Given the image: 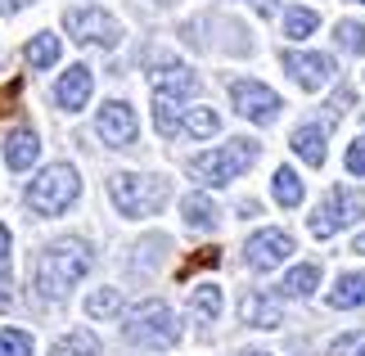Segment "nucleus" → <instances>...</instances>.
Wrapping results in <instances>:
<instances>
[{"label":"nucleus","instance_id":"16","mask_svg":"<svg viewBox=\"0 0 365 356\" xmlns=\"http://www.w3.org/2000/svg\"><path fill=\"white\" fill-rule=\"evenodd\" d=\"M289 145H293V153H298L307 167H325V153H329V149H325V126H312V122L298 126Z\"/></svg>","mask_w":365,"mask_h":356},{"label":"nucleus","instance_id":"25","mask_svg":"<svg viewBox=\"0 0 365 356\" xmlns=\"http://www.w3.org/2000/svg\"><path fill=\"white\" fill-rule=\"evenodd\" d=\"M180 131L194 136V140H207V136L221 131V118H217L212 108H185V122H180Z\"/></svg>","mask_w":365,"mask_h":356},{"label":"nucleus","instance_id":"7","mask_svg":"<svg viewBox=\"0 0 365 356\" xmlns=\"http://www.w3.org/2000/svg\"><path fill=\"white\" fill-rule=\"evenodd\" d=\"M63 27L77 46H100V50H113L122 41V23L113 14H104L100 5H77L63 14Z\"/></svg>","mask_w":365,"mask_h":356},{"label":"nucleus","instance_id":"20","mask_svg":"<svg viewBox=\"0 0 365 356\" xmlns=\"http://www.w3.org/2000/svg\"><path fill=\"white\" fill-rule=\"evenodd\" d=\"M221 307H226V297H221L217 284H194V293H190V311L199 316L203 325H212L221 316Z\"/></svg>","mask_w":365,"mask_h":356},{"label":"nucleus","instance_id":"27","mask_svg":"<svg viewBox=\"0 0 365 356\" xmlns=\"http://www.w3.org/2000/svg\"><path fill=\"white\" fill-rule=\"evenodd\" d=\"M118 311H122V289H95L86 297V316H95V320H108Z\"/></svg>","mask_w":365,"mask_h":356},{"label":"nucleus","instance_id":"2","mask_svg":"<svg viewBox=\"0 0 365 356\" xmlns=\"http://www.w3.org/2000/svg\"><path fill=\"white\" fill-rule=\"evenodd\" d=\"M122 334H126V343L158 352V347H176V338H180V325H176V311L167 307L163 297H149V302H140V307H131V311H126V320H122Z\"/></svg>","mask_w":365,"mask_h":356},{"label":"nucleus","instance_id":"24","mask_svg":"<svg viewBox=\"0 0 365 356\" xmlns=\"http://www.w3.org/2000/svg\"><path fill=\"white\" fill-rule=\"evenodd\" d=\"M180 122H185V113H180V99L153 95V126H158V136H176Z\"/></svg>","mask_w":365,"mask_h":356},{"label":"nucleus","instance_id":"3","mask_svg":"<svg viewBox=\"0 0 365 356\" xmlns=\"http://www.w3.org/2000/svg\"><path fill=\"white\" fill-rule=\"evenodd\" d=\"M108 198H113V208L122 217H153V212H163V203L172 198V185L163 176H140V172H118L108 180Z\"/></svg>","mask_w":365,"mask_h":356},{"label":"nucleus","instance_id":"23","mask_svg":"<svg viewBox=\"0 0 365 356\" xmlns=\"http://www.w3.org/2000/svg\"><path fill=\"white\" fill-rule=\"evenodd\" d=\"M59 36H54V32H41V36H32V41H27V63H32V68H54V63H59Z\"/></svg>","mask_w":365,"mask_h":356},{"label":"nucleus","instance_id":"29","mask_svg":"<svg viewBox=\"0 0 365 356\" xmlns=\"http://www.w3.org/2000/svg\"><path fill=\"white\" fill-rule=\"evenodd\" d=\"M334 36H339V46H343V50H352V54H365V27H361V23L343 19L339 27H334Z\"/></svg>","mask_w":365,"mask_h":356},{"label":"nucleus","instance_id":"34","mask_svg":"<svg viewBox=\"0 0 365 356\" xmlns=\"http://www.w3.org/2000/svg\"><path fill=\"white\" fill-rule=\"evenodd\" d=\"M23 5H32V0H0V9L14 14V9H23Z\"/></svg>","mask_w":365,"mask_h":356},{"label":"nucleus","instance_id":"4","mask_svg":"<svg viewBox=\"0 0 365 356\" xmlns=\"http://www.w3.org/2000/svg\"><path fill=\"white\" fill-rule=\"evenodd\" d=\"M81 194V176L73 163H50L46 172H41L32 185H27V208L36 212V217H59L77 203Z\"/></svg>","mask_w":365,"mask_h":356},{"label":"nucleus","instance_id":"12","mask_svg":"<svg viewBox=\"0 0 365 356\" xmlns=\"http://www.w3.org/2000/svg\"><path fill=\"white\" fill-rule=\"evenodd\" d=\"M149 86H153V95H167V99H190L194 91H199V77H194L185 63L158 59V63L149 68Z\"/></svg>","mask_w":365,"mask_h":356},{"label":"nucleus","instance_id":"32","mask_svg":"<svg viewBox=\"0 0 365 356\" xmlns=\"http://www.w3.org/2000/svg\"><path fill=\"white\" fill-rule=\"evenodd\" d=\"M347 172H352V176H365V136H356L352 145H347Z\"/></svg>","mask_w":365,"mask_h":356},{"label":"nucleus","instance_id":"13","mask_svg":"<svg viewBox=\"0 0 365 356\" xmlns=\"http://www.w3.org/2000/svg\"><path fill=\"white\" fill-rule=\"evenodd\" d=\"M91 91H95L91 68H86V63H73V68L59 77V86H54V104H59L63 113H77V108H86Z\"/></svg>","mask_w":365,"mask_h":356},{"label":"nucleus","instance_id":"38","mask_svg":"<svg viewBox=\"0 0 365 356\" xmlns=\"http://www.w3.org/2000/svg\"><path fill=\"white\" fill-rule=\"evenodd\" d=\"M356 5H365V0H356Z\"/></svg>","mask_w":365,"mask_h":356},{"label":"nucleus","instance_id":"22","mask_svg":"<svg viewBox=\"0 0 365 356\" xmlns=\"http://www.w3.org/2000/svg\"><path fill=\"white\" fill-rule=\"evenodd\" d=\"M50 356H104V347H100V338L91 330H73L50 347Z\"/></svg>","mask_w":365,"mask_h":356},{"label":"nucleus","instance_id":"28","mask_svg":"<svg viewBox=\"0 0 365 356\" xmlns=\"http://www.w3.org/2000/svg\"><path fill=\"white\" fill-rule=\"evenodd\" d=\"M36 343H32V334L19 330V325H5L0 330V356H32Z\"/></svg>","mask_w":365,"mask_h":356},{"label":"nucleus","instance_id":"37","mask_svg":"<svg viewBox=\"0 0 365 356\" xmlns=\"http://www.w3.org/2000/svg\"><path fill=\"white\" fill-rule=\"evenodd\" d=\"M158 5H172V0H158Z\"/></svg>","mask_w":365,"mask_h":356},{"label":"nucleus","instance_id":"5","mask_svg":"<svg viewBox=\"0 0 365 356\" xmlns=\"http://www.w3.org/2000/svg\"><path fill=\"white\" fill-rule=\"evenodd\" d=\"M252 163H257V140H230V145H221V149H207L199 158H190V176L217 190V185L240 180Z\"/></svg>","mask_w":365,"mask_h":356},{"label":"nucleus","instance_id":"6","mask_svg":"<svg viewBox=\"0 0 365 356\" xmlns=\"http://www.w3.org/2000/svg\"><path fill=\"white\" fill-rule=\"evenodd\" d=\"M361 217H365V194L352 190V185H334L325 194V203L307 217V230L316 239H329V235H339L343 225H356Z\"/></svg>","mask_w":365,"mask_h":356},{"label":"nucleus","instance_id":"26","mask_svg":"<svg viewBox=\"0 0 365 356\" xmlns=\"http://www.w3.org/2000/svg\"><path fill=\"white\" fill-rule=\"evenodd\" d=\"M316 27H320V14L316 9H302V5L298 9H284V36L289 41H307Z\"/></svg>","mask_w":365,"mask_h":356},{"label":"nucleus","instance_id":"31","mask_svg":"<svg viewBox=\"0 0 365 356\" xmlns=\"http://www.w3.org/2000/svg\"><path fill=\"white\" fill-rule=\"evenodd\" d=\"M9 270H14V248H9V225L0 221V284L9 280Z\"/></svg>","mask_w":365,"mask_h":356},{"label":"nucleus","instance_id":"14","mask_svg":"<svg viewBox=\"0 0 365 356\" xmlns=\"http://www.w3.org/2000/svg\"><path fill=\"white\" fill-rule=\"evenodd\" d=\"M41 158V140L32 126H14V131H5V163L9 172H27Z\"/></svg>","mask_w":365,"mask_h":356},{"label":"nucleus","instance_id":"30","mask_svg":"<svg viewBox=\"0 0 365 356\" xmlns=\"http://www.w3.org/2000/svg\"><path fill=\"white\" fill-rule=\"evenodd\" d=\"M329 356H365V330L339 334V338L329 343Z\"/></svg>","mask_w":365,"mask_h":356},{"label":"nucleus","instance_id":"19","mask_svg":"<svg viewBox=\"0 0 365 356\" xmlns=\"http://www.w3.org/2000/svg\"><path fill=\"white\" fill-rule=\"evenodd\" d=\"M316 289H320V266L316 262L293 266L289 275H284V284H279V293H284V297H312Z\"/></svg>","mask_w":365,"mask_h":356},{"label":"nucleus","instance_id":"18","mask_svg":"<svg viewBox=\"0 0 365 356\" xmlns=\"http://www.w3.org/2000/svg\"><path fill=\"white\" fill-rule=\"evenodd\" d=\"M180 217H185L190 230H212V225L221 221V212H217V203L207 194H190L185 203H180Z\"/></svg>","mask_w":365,"mask_h":356},{"label":"nucleus","instance_id":"36","mask_svg":"<svg viewBox=\"0 0 365 356\" xmlns=\"http://www.w3.org/2000/svg\"><path fill=\"white\" fill-rule=\"evenodd\" d=\"M244 356H266V352H244Z\"/></svg>","mask_w":365,"mask_h":356},{"label":"nucleus","instance_id":"1","mask_svg":"<svg viewBox=\"0 0 365 356\" xmlns=\"http://www.w3.org/2000/svg\"><path fill=\"white\" fill-rule=\"evenodd\" d=\"M95 266L86 239H54L36 262V293L41 302H63L68 293L86 280V270Z\"/></svg>","mask_w":365,"mask_h":356},{"label":"nucleus","instance_id":"15","mask_svg":"<svg viewBox=\"0 0 365 356\" xmlns=\"http://www.w3.org/2000/svg\"><path fill=\"white\" fill-rule=\"evenodd\" d=\"M240 320L252 325V330H279V325H284V311H279V302L271 293H244Z\"/></svg>","mask_w":365,"mask_h":356},{"label":"nucleus","instance_id":"8","mask_svg":"<svg viewBox=\"0 0 365 356\" xmlns=\"http://www.w3.org/2000/svg\"><path fill=\"white\" fill-rule=\"evenodd\" d=\"M230 104H235L240 118L257 122V126H271L279 118V95L271 86H262V81H252V77L230 81Z\"/></svg>","mask_w":365,"mask_h":356},{"label":"nucleus","instance_id":"17","mask_svg":"<svg viewBox=\"0 0 365 356\" xmlns=\"http://www.w3.org/2000/svg\"><path fill=\"white\" fill-rule=\"evenodd\" d=\"M325 302L334 311H347V307H365V270H347V275H339V284L329 289Z\"/></svg>","mask_w":365,"mask_h":356},{"label":"nucleus","instance_id":"35","mask_svg":"<svg viewBox=\"0 0 365 356\" xmlns=\"http://www.w3.org/2000/svg\"><path fill=\"white\" fill-rule=\"evenodd\" d=\"M352 253H361V258H365V235L356 239V244H352Z\"/></svg>","mask_w":365,"mask_h":356},{"label":"nucleus","instance_id":"11","mask_svg":"<svg viewBox=\"0 0 365 356\" xmlns=\"http://www.w3.org/2000/svg\"><path fill=\"white\" fill-rule=\"evenodd\" d=\"M284 73H293V81H298L302 91H320V86H329V77H334V59L329 54H312V50H289Z\"/></svg>","mask_w":365,"mask_h":356},{"label":"nucleus","instance_id":"21","mask_svg":"<svg viewBox=\"0 0 365 356\" xmlns=\"http://www.w3.org/2000/svg\"><path fill=\"white\" fill-rule=\"evenodd\" d=\"M271 194H275V203H279V208H298V203H302V176L293 172V167H275V176H271Z\"/></svg>","mask_w":365,"mask_h":356},{"label":"nucleus","instance_id":"10","mask_svg":"<svg viewBox=\"0 0 365 356\" xmlns=\"http://www.w3.org/2000/svg\"><path fill=\"white\" fill-rule=\"evenodd\" d=\"M95 131H100V140L108 149H126L140 131L135 122V108L126 104V99H108V104L100 108V118H95Z\"/></svg>","mask_w":365,"mask_h":356},{"label":"nucleus","instance_id":"9","mask_svg":"<svg viewBox=\"0 0 365 356\" xmlns=\"http://www.w3.org/2000/svg\"><path fill=\"white\" fill-rule=\"evenodd\" d=\"M293 235L289 230H257L244 244V262L252 266V270H275V266H284L289 258H293Z\"/></svg>","mask_w":365,"mask_h":356},{"label":"nucleus","instance_id":"33","mask_svg":"<svg viewBox=\"0 0 365 356\" xmlns=\"http://www.w3.org/2000/svg\"><path fill=\"white\" fill-rule=\"evenodd\" d=\"M248 5H252V9H257V14H262V19H271V14H275V0H248Z\"/></svg>","mask_w":365,"mask_h":356}]
</instances>
